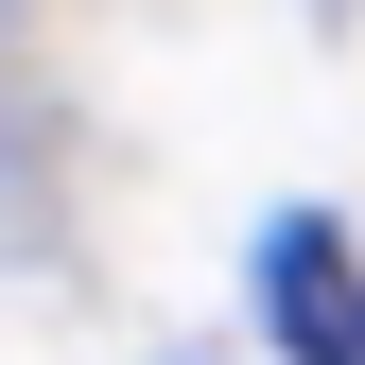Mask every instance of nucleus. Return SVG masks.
<instances>
[{
  "mask_svg": "<svg viewBox=\"0 0 365 365\" xmlns=\"http://www.w3.org/2000/svg\"><path fill=\"white\" fill-rule=\"evenodd\" d=\"M261 296H279V331H296L313 365H365V261H348V226H331V209L261 226Z\"/></svg>",
  "mask_w": 365,
  "mask_h": 365,
  "instance_id": "f257e3e1",
  "label": "nucleus"
}]
</instances>
